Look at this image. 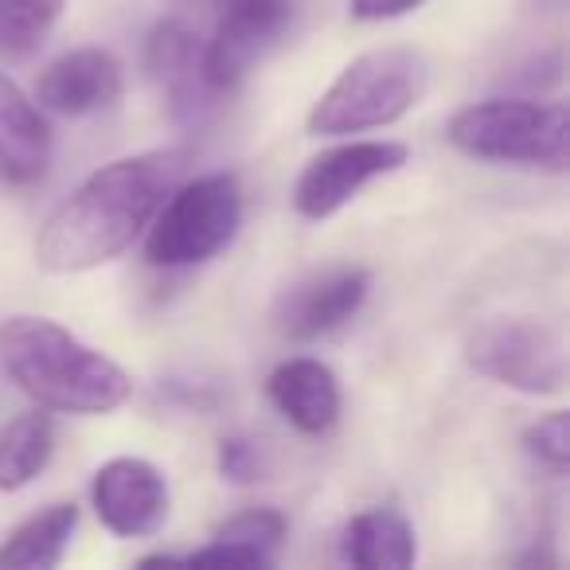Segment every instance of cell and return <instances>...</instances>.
<instances>
[{
  "label": "cell",
  "instance_id": "6da1fadb",
  "mask_svg": "<svg viewBox=\"0 0 570 570\" xmlns=\"http://www.w3.org/2000/svg\"><path fill=\"white\" fill-rule=\"evenodd\" d=\"M188 153L153 149L90 173L36 235V262L48 274H82L118 258L149 227L157 207L184 176Z\"/></svg>",
  "mask_w": 570,
  "mask_h": 570
},
{
  "label": "cell",
  "instance_id": "7a4b0ae2",
  "mask_svg": "<svg viewBox=\"0 0 570 570\" xmlns=\"http://www.w3.org/2000/svg\"><path fill=\"white\" fill-rule=\"evenodd\" d=\"M0 372L56 414H114L134 395V380L118 360L32 313L0 321Z\"/></svg>",
  "mask_w": 570,
  "mask_h": 570
},
{
  "label": "cell",
  "instance_id": "3957f363",
  "mask_svg": "<svg viewBox=\"0 0 570 570\" xmlns=\"http://www.w3.org/2000/svg\"><path fill=\"white\" fill-rule=\"evenodd\" d=\"M430 63L414 48H372L356 56L313 102L305 129L313 137H352L395 126L422 102Z\"/></svg>",
  "mask_w": 570,
  "mask_h": 570
},
{
  "label": "cell",
  "instance_id": "277c9868",
  "mask_svg": "<svg viewBox=\"0 0 570 570\" xmlns=\"http://www.w3.org/2000/svg\"><path fill=\"white\" fill-rule=\"evenodd\" d=\"M445 141L458 153L489 165H523L567 173L570 118L567 102L539 98H489L458 110L445 126Z\"/></svg>",
  "mask_w": 570,
  "mask_h": 570
},
{
  "label": "cell",
  "instance_id": "5b68a950",
  "mask_svg": "<svg viewBox=\"0 0 570 570\" xmlns=\"http://www.w3.org/2000/svg\"><path fill=\"white\" fill-rule=\"evenodd\" d=\"M243 227V188L235 173H207L176 180L149 219L145 262L157 269H188L215 258Z\"/></svg>",
  "mask_w": 570,
  "mask_h": 570
},
{
  "label": "cell",
  "instance_id": "8992f818",
  "mask_svg": "<svg viewBox=\"0 0 570 570\" xmlns=\"http://www.w3.org/2000/svg\"><path fill=\"white\" fill-rule=\"evenodd\" d=\"M465 360L476 375L520 395H559L567 387L562 333L535 317H497L469 333Z\"/></svg>",
  "mask_w": 570,
  "mask_h": 570
},
{
  "label": "cell",
  "instance_id": "52a82bcc",
  "mask_svg": "<svg viewBox=\"0 0 570 570\" xmlns=\"http://www.w3.org/2000/svg\"><path fill=\"white\" fill-rule=\"evenodd\" d=\"M204 40L199 20L184 12H168L145 40V71L160 87L168 102V118L180 129H204L230 102L227 90H219L204 71Z\"/></svg>",
  "mask_w": 570,
  "mask_h": 570
},
{
  "label": "cell",
  "instance_id": "ba28073f",
  "mask_svg": "<svg viewBox=\"0 0 570 570\" xmlns=\"http://www.w3.org/2000/svg\"><path fill=\"white\" fill-rule=\"evenodd\" d=\"M289 17V0H223L212 12V32L204 40L207 79L235 95L254 63L285 36Z\"/></svg>",
  "mask_w": 570,
  "mask_h": 570
},
{
  "label": "cell",
  "instance_id": "9c48e42d",
  "mask_svg": "<svg viewBox=\"0 0 570 570\" xmlns=\"http://www.w3.org/2000/svg\"><path fill=\"white\" fill-rule=\"evenodd\" d=\"M406 165V145L399 141H344L325 149L302 168L294 184V207L302 219H333L380 176Z\"/></svg>",
  "mask_w": 570,
  "mask_h": 570
},
{
  "label": "cell",
  "instance_id": "30bf717a",
  "mask_svg": "<svg viewBox=\"0 0 570 570\" xmlns=\"http://www.w3.org/2000/svg\"><path fill=\"white\" fill-rule=\"evenodd\" d=\"M367 289H372V277L364 266L313 269L302 282L282 289V297L274 302V328L297 344L321 341L364 309Z\"/></svg>",
  "mask_w": 570,
  "mask_h": 570
},
{
  "label": "cell",
  "instance_id": "8fae6325",
  "mask_svg": "<svg viewBox=\"0 0 570 570\" xmlns=\"http://www.w3.org/2000/svg\"><path fill=\"white\" fill-rule=\"evenodd\" d=\"M90 504L106 531L121 539L157 535L173 512L168 476L145 458H114L95 473Z\"/></svg>",
  "mask_w": 570,
  "mask_h": 570
},
{
  "label": "cell",
  "instance_id": "7c38bea8",
  "mask_svg": "<svg viewBox=\"0 0 570 570\" xmlns=\"http://www.w3.org/2000/svg\"><path fill=\"white\" fill-rule=\"evenodd\" d=\"M126 90L121 59L106 48H75L51 59L36 79V106L59 118H90L118 106Z\"/></svg>",
  "mask_w": 570,
  "mask_h": 570
},
{
  "label": "cell",
  "instance_id": "4fadbf2b",
  "mask_svg": "<svg viewBox=\"0 0 570 570\" xmlns=\"http://www.w3.org/2000/svg\"><path fill=\"white\" fill-rule=\"evenodd\" d=\"M266 395L274 403V411L302 434H325L341 419V383L328 364L313 356H294L269 372Z\"/></svg>",
  "mask_w": 570,
  "mask_h": 570
},
{
  "label": "cell",
  "instance_id": "5bb4252c",
  "mask_svg": "<svg viewBox=\"0 0 570 570\" xmlns=\"http://www.w3.org/2000/svg\"><path fill=\"white\" fill-rule=\"evenodd\" d=\"M51 165V126L36 98L0 71V184L24 188Z\"/></svg>",
  "mask_w": 570,
  "mask_h": 570
},
{
  "label": "cell",
  "instance_id": "9a60e30c",
  "mask_svg": "<svg viewBox=\"0 0 570 570\" xmlns=\"http://www.w3.org/2000/svg\"><path fill=\"white\" fill-rule=\"evenodd\" d=\"M285 515L277 508H246L219 523L212 543L184 554L188 567H274L285 543Z\"/></svg>",
  "mask_w": 570,
  "mask_h": 570
},
{
  "label": "cell",
  "instance_id": "2e32d148",
  "mask_svg": "<svg viewBox=\"0 0 570 570\" xmlns=\"http://www.w3.org/2000/svg\"><path fill=\"white\" fill-rule=\"evenodd\" d=\"M419 554L414 528L399 508H367L341 535V559L364 570H406Z\"/></svg>",
  "mask_w": 570,
  "mask_h": 570
},
{
  "label": "cell",
  "instance_id": "e0dca14e",
  "mask_svg": "<svg viewBox=\"0 0 570 570\" xmlns=\"http://www.w3.org/2000/svg\"><path fill=\"white\" fill-rule=\"evenodd\" d=\"M79 531V508L51 504L28 515L4 543H0V570H48L59 567Z\"/></svg>",
  "mask_w": 570,
  "mask_h": 570
},
{
  "label": "cell",
  "instance_id": "ac0fdd59",
  "mask_svg": "<svg viewBox=\"0 0 570 570\" xmlns=\"http://www.w3.org/2000/svg\"><path fill=\"white\" fill-rule=\"evenodd\" d=\"M56 458V419L43 406L0 426V492H20Z\"/></svg>",
  "mask_w": 570,
  "mask_h": 570
},
{
  "label": "cell",
  "instance_id": "d6986e66",
  "mask_svg": "<svg viewBox=\"0 0 570 570\" xmlns=\"http://www.w3.org/2000/svg\"><path fill=\"white\" fill-rule=\"evenodd\" d=\"M67 0H0V59H32L56 32Z\"/></svg>",
  "mask_w": 570,
  "mask_h": 570
},
{
  "label": "cell",
  "instance_id": "ffe728a7",
  "mask_svg": "<svg viewBox=\"0 0 570 570\" xmlns=\"http://www.w3.org/2000/svg\"><path fill=\"white\" fill-rule=\"evenodd\" d=\"M523 450L551 476H567L570 469V414L551 411L523 430Z\"/></svg>",
  "mask_w": 570,
  "mask_h": 570
},
{
  "label": "cell",
  "instance_id": "44dd1931",
  "mask_svg": "<svg viewBox=\"0 0 570 570\" xmlns=\"http://www.w3.org/2000/svg\"><path fill=\"white\" fill-rule=\"evenodd\" d=\"M215 465H219L223 481L246 489V484H258L262 476H266L269 461H266L262 442H254V438H246V434H230V438H223V442H219Z\"/></svg>",
  "mask_w": 570,
  "mask_h": 570
},
{
  "label": "cell",
  "instance_id": "7402d4cb",
  "mask_svg": "<svg viewBox=\"0 0 570 570\" xmlns=\"http://www.w3.org/2000/svg\"><path fill=\"white\" fill-rule=\"evenodd\" d=\"M426 0H348V9L364 24H380V20H399L411 17L414 9H422Z\"/></svg>",
  "mask_w": 570,
  "mask_h": 570
},
{
  "label": "cell",
  "instance_id": "603a6c76",
  "mask_svg": "<svg viewBox=\"0 0 570 570\" xmlns=\"http://www.w3.org/2000/svg\"><path fill=\"white\" fill-rule=\"evenodd\" d=\"M223 0H173V9L184 12V17L199 20V17H212L215 9H219Z\"/></svg>",
  "mask_w": 570,
  "mask_h": 570
},
{
  "label": "cell",
  "instance_id": "cb8c5ba5",
  "mask_svg": "<svg viewBox=\"0 0 570 570\" xmlns=\"http://www.w3.org/2000/svg\"><path fill=\"white\" fill-rule=\"evenodd\" d=\"M160 562H184L180 554H149V559H141V567H160Z\"/></svg>",
  "mask_w": 570,
  "mask_h": 570
}]
</instances>
